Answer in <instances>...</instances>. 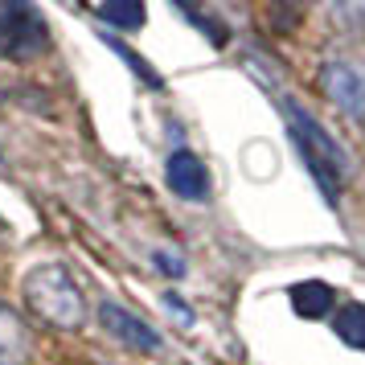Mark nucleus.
<instances>
[{
    "label": "nucleus",
    "mask_w": 365,
    "mask_h": 365,
    "mask_svg": "<svg viewBox=\"0 0 365 365\" xmlns=\"http://www.w3.org/2000/svg\"><path fill=\"white\" fill-rule=\"evenodd\" d=\"M283 107V119H287V132L296 140L299 156H304V165L312 173V181L320 185V193L329 201H336V193L349 185L353 177V156L345 152V144L336 140L332 132H324V123L312 115V111H304L299 103L292 99H279Z\"/></svg>",
    "instance_id": "nucleus-1"
},
{
    "label": "nucleus",
    "mask_w": 365,
    "mask_h": 365,
    "mask_svg": "<svg viewBox=\"0 0 365 365\" xmlns=\"http://www.w3.org/2000/svg\"><path fill=\"white\" fill-rule=\"evenodd\" d=\"M25 304H29L46 324L66 329V332H74L86 316L83 287L74 283V275H70L62 263H37L34 271L25 275Z\"/></svg>",
    "instance_id": "nucleus-2"
},
{
    "label": "nucleus",
    "mask_w": 365,
    "mask_h": 365,
    "mask_svg": "<svg viewBox=\"0 0 365 365\" xmlns=\"http://www.w3.org/2000/svg\"><path fill=\"white\" fill-rule=\"evenodd\" d=\"M50 46V25L41 17V9L9 0L0 4V58H34Z\"/></svg>",
    "instance_id": "nucleus-3"
},
{
    "label": "nucleus",
    "mask_w": 365,
    "mask_h": 365,
    "mask_svg": "<svg viewBox=\"0 0 365 365\" xmlns=\"http://www.w3.org/2000/svg\"><path fill=\"white\" fill-rule=\"evenodd\" d=\"M320 91H324L353 123L365 128V70L361 66L341 62V58H329V62L320 66Z\"/></svg>",
    "instance_id": "nucleus-4"
},
{
    "label": "nucleus",
    "mask_w": 365,
    "mask_h": 365,
    "mask_svg": "<svg viewBox=\"0 0 365 365\" xmlns=\"http://www.w3.org/2000/svg\"><path fill=\"white\" fill-rule=\"evenodd\" d=\"M99 324L111 332L115 341H123L128 349H140V353H156V349H160V332L152 329L148 320H140L135 312L119 308V304H103Z\"/></svg>",
    "instance_id": "nucleus-5"
},
{
    "label": "nucleus",
    "mask_w": 365,
    "mask_h": 365,
    "mask_svg": "<svg viewBox=\"0 0 365 365\" xmlns=\"http://www.w3.org/2000/svg\"><path fill=\"white\" fill-rule=\"evenodd\" d=\"M165 177H168V189H173L177 197H185V201H205L210 197V173H205V165H201L189 148L168 156Z\"/></svg>",
    "instance_id": "nucleus-6"
},
{
    "label": "nucleus",
    "mask_w": 365,
    "mask_h": 365,
    "mask_svg": "<svg viewBox=\"0 0 365 365\" xmlns=\"http://www.w3.org/2000/svg\"><path fill=\"white\" fill-rule=\"evenodd\" d=\"M29 329L9 304H0V365H25L29 361Z\"/></svg>",
    "instance_id": "nucleus-7"
},
{
    "label": "nucleus",
    "mask_w": 365,
    "mask_h": 365,
    "mask_svg": "<svg viewBox=\"0 0 365 365\" xmlns=\"http://www.w3.org/2000/svg\"><path fill=\"white\" fill-rule=\"evenodd\" d=\"M332 304H336V292H332L329 283H320V279H304V283L292 287V308H296V316H304V320L329 316Z\"/></svg>",
    "instance_id": "nucleus-8"
},
{
    "label": "nucleus",
    "mask_w": 365,
    "mask_h": 365,
    "mask_svg": "<svg viewBox=\"0 0 365 365\" xmlns=\"http://www.w3.org/2000/svg\"><path fill=\"white\" fill-rule=\"evenodd\" d=\"M332 332L349 349H365V304H341L332 316Z\"/></svg>",
    "instance_id": "nucleus-9"
},
{
    "label": "nucleus",
    "mask_w": 365,
    "mask_h": 365,
    "mask_svg": "<svg viewBox=\"0 0 365 365\" xmlns=\"http://www.w3.org/2000/svg\"><path fill=\"white\" fill-rule=\"evenodd\" d=\"M95 17L103 21V25H119V29H140L144 25V4H103V9H95Z\"/></svg>",
    "instance_id": "nucleus-10"
},
{
    "label": "nucleus",
    "mask_w": 365,
    "mask_h": 365,
    "mask_svg": "<svg viewBox=\"0 0 365 365\" xmlns=\"http://www.w3.org/2000/svg\"><path fill=\"white\" fill-rule=\"evenodd\" d=\"M111 50H115L119 58H123V62H128V66H132V70H135V74H140V78H144L148 86H160V74H152V70H148V62H144V58H135V53L128 50L123 41H111Z\"/></svg>",
    "instance_id": "nucleus-11"
},
{
    "label": "nucleus",
    "mask_w": 365,
    "mask_h": 365,
    "mask_svg": "<svg viewBox=\"0 0 365 365\" xmlns=\"http://www.w3.org/2000/svg\"><path fill=\"white\" fill-rule=\"evenodd\" d=\"M156 267H160L165 275H173V279H181L185 275V263L177 259V255H168V250H156Z\"/></svg>",
    "instance_id": "nucleus-12"
},
{
    "label": "nucleus",
    "mask_w": 365,
    "mask_h": 365,
    "mask_svg": "<svg viewBox=\"0 0 365 365\" xmlns=\"http://www.w3.org/2000/svg\"><path fill=\"white\" fill-rule=\"evenodd\" d=\"M185 17L193 21V25H201V29H210V37H214V46H226V34H222V29H217V25H214L210 17H201V13H193V9H185Z\"/></svg>",
    "instance_id": "nucleus-13"
},
{
    "label": "nucleus",
    "mask_w": 365,
    "mask_h": 365,
    "mask_svg": "<svg viewBox=\"0 0 365 365\" xmlns=\"http://www.w3.org/2000/svg\"><path fill=\"white\" fill-rule=\"evenodd\" d=\"M165 308H168V312H177V316H181V320H193V312H189V308H185L181 299L173 296V292H168V296H165Z\"/></svg>",
    "instance_id": "nucleus-14"
},
{
    "label": "nucleus",
    "mask_w": 365,
    "mask_h": 365,
    "mask_svg": "<svg viewBox=\"0 0 365 365\" xmlns=\"http://www.w3.org/2000/svg\"><path fill=\"white\" fill-rule=\"evenodd\" d=\"M4 230H9V226H4V217H0V234H4Z\"/></svg>",
    "instance_id": "nucleus-15"
}]
</instances>
